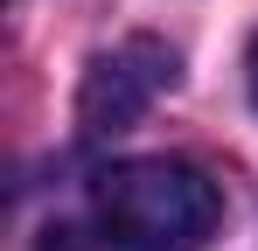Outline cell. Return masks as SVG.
Listing matches in <instances>:
<instances>
[{
	"mask_svg": "<svg viewBox=\"0 0 258 251\" xmlns=\"http://www.w3.org/2000/svg\"><path fill=\"white\" fill-rule=\"evenodd\" d=\"M91 209L126 251H203L223 223V189L196 161L140 154L91 181Z\"/></svg>",
	"mask_w": 258,
	"mask_h": 251,
	"instance_id": "cell-1",
	"label": "cell"
},
{
	"mask_svg": "<svg viewBox=\"0 0 258 251\" xmlns=\"http://www.w3.org/2000/svg\"><path fill=\"white\" fill-rule=\"evenodd\" d=\"M174 77H181V63H174V49L161 35H126V42H112V49H98L84 84H77V119H84V133L105 140V133L140 126L154 112V98L174 91Z\"/></svg>",
	"mask_w": 258,
	"mask_h": 251,
	"instance_id": "cell-2",
	"label": "cell"
},
{
	"mask_svg": "<svg viewBox=\"0 0 258 251\" xmlns=\"http://www.w3.org/2000/svg\"><path fill=\"white\" fill-rule=\"evenodd\" d=\"M244 70H251V105H258V35H251V63Z\"/></svg>",
	"mask_w": 258,
	"mask_h": 251,
	"instance_id": "cell-4",
	"label": "cell"
},
{
	"mask_svg": "<svg viewBox=\"0 0 258 251\" xmlns=\"http://www.w3.org/2000/svg\"><path fill=\"white\" fill-rule=\"evenodd\" d=\"M28 251H126V244H119L105 223H98V230H84V223H49Z\"/></svg>",
	"mask_w": 258,
	"mask_h": 251,
	"instance_id": "cell-3",
	"label": "cell"
}]
</instances>
